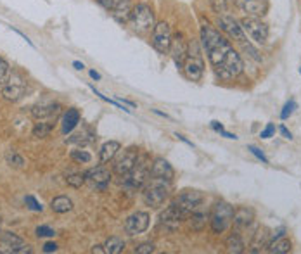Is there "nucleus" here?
Instances as JSON below:
<instances>
[{"label":"nucleus","instance_id":"1","mask_svg":"<svg viewBox=\"0 0 301 254\" xmlns=\"http://www.w3.org/2000/svg\"><path fill=\"white\" fill-rule=\"evenodd\" d=\"M201 45L220 80H234L244 71V63L230 42L208 23L201 26Z\"/></svg>","mask_w":301,"mask_h":254},{"label":"nucleus","instance_id":"2","mask_svg":"<svg viewBox=\"0 0 301 254\" xmlns=\"http://www.w3.org/2000/svg\"><path fill=\"white\" fill-rule=\"evenodd\" d=\"M172 187V180L161 178V176H149L147 183L142 187L144 202L151 208H159L166 201Z\"/></svg>","mask_w":301,"mask_h":254},{"label":"nucleus","instance_id":"3","mask_svg":"<svg viewBox=\"0 0 301 254\" xmlns=\"http://www.w3.org/2000/svg\"><path fill=\"white\" fill-rule=\"evenodd\" d=\"M154 24H156L154 10L151 9V5H147V3H137V5H133V10L128 19V26L135 33L139 35L149 33V31H152V28H154Z\"/></svg>","mask_w":301,"mask_h":254},{"label":"nucleus","instance_id":"4","mask_svg":"<svg viewBox=\"0 0 301 254\" xmlns=\"http://www.w3.org/2000/svg\"><path fill=\"white\" fill-rule=\"evenodd\" d=\"M151 166L152 165H151L149 156L139 154L133 169L126 176H123V178H125V187L128 188V190H140V188L147 183V180H149Z\"/></svg>","mask_w":301,"mask_h":254},{"label":"nucleus","instance_id":"5","mask_svg":"<svg viewBox=\"0 0 301 254\" xmlns=\"http://www.w3.org/2000/svg\"><path fill=\"white\" fill-rule=\"evenodd\" d=\"M232 216H234V208L228 202L218 201L211 208L209 213V225H211L213 234L220 235L232 225Z\"/></svg>","mask_w":301,"mask_h":254},{"label":"nucleus","instance_id":"6","mask_svg":"<svg viewBox=\"0 0 301 254\" xmlns=\"http://www.w3.org/2000/svg\"><path fill=\"white\" fill-rule=\"evenodd\" d=\"M241 28L244 31V35H248L258 45H263L268 38V26L263 23L260 17H248L241 21Z\"/></svg>","mask_w":301,"mask_h":254},{"label":"nucleus","instance_id":"7","mask_svg":"<svg viewBox=\"0 0 301 254\" xmlns=\"http://www.w3.org/2000/svg\"><path fill=\"white\" fill-rule=\"evenodd\" d=\"M24 92H26V78L21 73L10 71L9 78L5 82V86H3L2 95L7 100H10V102H16V100H19L24 95Z\"/></svg>","mask_w":301,"mask_h":254},{"label":"nucleus","instance_id":"8","mask_svg":"<svg viewBox=\"0 0 301 254\" xmlns=\"http://www.w3.org/2000/svg\"><path fill=\"white\" fill-rule=\"evenodd\" d=\"M0 253L2 254H24L31 253V248L12 232H0Z\"/></svg>","mask_w":301,"mask_h":254},{"label":"nucleus","instance_id":"9","mask_svg":"<svg viewBox=\"0 0 301 254\" xmlns=\"http://www.w3.org/2000/svg\"><path fill=\"white\" fill-rule=\"evenodd\" d=\"M172 30H170V24L166 21H159L152 28L151 35V43L159 54H168L170 43H172Z\"/></svg>","mask_w":301,"mask_h":254},{"label":"nucleus","instance_id":"10","mask_svg":"<svg viewBox=\"0 0 301 254\" xmlns=\"http://www.w3.org/2000/svg\"><path fill=\"white\" fill-rule=\"evenodd\" d=\"M202 199L204 197L199 190H182L172 204H175L184 215L189 216L199 204H202Z\"/></svg>","mask_w":301,"mask_h":254},{"label":"nucleus","instance_id":"11","mask_svg":"<svg viewBox=\"0 0 301 254\" xmlns=\"http://www.w3.org/2000/svg\"><path fill=\"white\" fill-rule=\"evenodd\" d=\"M218 26L228 38L235 40V42H239V43L246 42V35L241 28V23H237V21L234 19V16H230V14H222V16H218Z\"/></svg>","mask_w":301,"mask_h":254},{"label":"nucleus","instance_id":"12","mask_svg":"<svg viewBox=\"0 0 301 254\" xmlns=\"http://www.w3.org/2000/svg\"><path fill=\"white\" fill-rule=\"evenodd\" d=\"M168 54L172 56L173 63H175L179 68H182L184 61L187 59V54H189V42L182 33H175L172 36V43H170Z\"/></svg>","mask_w":301,"mask_h":254},{"label":"nucleus","instance_id":"13","mask_svg":"<svg viewBox=\"0 0 301 254\" xmlns=\"http://www.w3.org/2000/svg\"><path fill=\"white\" fill-rule=\"evenodd\" d=\"M137 158H139V152H137V149L130 147V149H126V151H123V154L116 159L114 165H113V169H114L116 175L121 176V178L128 175V173L133 169V166H135Z\"/></svg>","mask_w":301,"mask_h":254},{"label":"nucleus","instance_id":"14","mask_svg":"<svg viewBox=\"0 0 301 254\" xmlns=\"http://www.w3.org/2000/svg\"><path fill=\"white\" fill-rule=\"evenodd\" d=\"M149 221H151V218H149L147 213H144V211L133 213V215H130L128 218H126V221H125L126 234H128V235L144 234V232L149 228Z\"/></svg>","mask_w":301,"mask_h":254},{"label":"nucleus","instance_id":"15","mask_svg":"<svg viewBox=\"0 0 301 254\" xmlns=\"http://www.w3.org/2000/svg\"><path fill=\"white\" fill-rule=\"evenodd\" d=\"M235 5L248 17H263L268 10V0H235Z\"/></svg>","mask_w":301,"mask_h":254},{"label":"nucleus","instance_id":"16","mask_svg":"<svg viewBox=\"0 0 301 254\" xmlns=\"http://www.w3.org/2000/svg\"><path fill=\"white\" fill-rule=\"evenodd\" d=\"M182 70L191 82H199V80L202 78V73H204L202 57L201 56H187V59L184 61V64H182Z\"/></svg>","mask_w":301,"mask_h":254},{"label":"nucleus","instance_id":"17","mask_svg":"<svg viewBox=\"0 0 301 254\" xmlns=\"http://www.w3.org/2000/svg\"><path fill=\"white\" fill-rule=\"evenodd\" d=\"M186 215H184L182 211H180L179 208H177L175 204H170L168 208L165 209V211L161 213V216H159V220H161V225H165L168 230H175V228L180 227V223H182V220H186Z\"/></svg>","mask_w":301,"mask_h":254},{"label":"nucleus","instance_id":"18","mask_svg":"<svg viewBox=\"0 0 301 254\" xmlns=\"http://www.w3.org/2000/svg\"><path fill=\"white\" fill-rule=\"evenodd\" d=\"M85 178L89 181H92V185H96V187L106 188L107 183L111 181V171L104 165H100V166H96V168L89 169V171L85 173Z\"/></svg>","mask_w":301,"mask_h":254},{"label":"nucleus","instance_id":"19","mask_svg":"<svg viewBox=\"0 0 301 254\" xmlns=\"http://www.w3.org/2000/svg\"><path fill=\"white\" fill-rule=\"evenodd\" d=\"M61 106L59 104H38L31 109V114L35 119H45V121H54L59 116Z\"/></svg>","mask_w":301,"mask_h":254},{"label":"nucleus","instance_id":"20","mask_svg":"<svg viewBox=\"0 0 301 254\" xmlns=\"http://www.w3.org/2000/svg\"><path fill=\"white\" fill-rule=\"evenodd\" d=\"M132 10H133L132 0H116L113 9H111V16H113L119 24H125L128 23Z\"/></svg>","mask_w":301,"mask_h":254},{"label":"nucleus","instance_id":"21","mask_svg":"<svg viewBox=\"0 0 301 254\" xmlns=\"http://www.w3.org/2000/svg\"><path fill=\"white\" fill-rule=\"evenodd\" d=\"M253 220H255V211L249 208H237L234 209V216H232V223H234V227L237 228H246L249 227V225L253 223Z\"/></svg>","mask_w":301,"mask_h":254},{"label":"nucleus","instance_id":"22","mask_svg":"<svg viewBox=\"0 0 301 254\" xmlns=\"http://www.w3.org/2000/svg\"><path fill=\"white\" fill-rule=\"evenodd\" d=\"M151 176H161V178L172 180L173 178V169L170 166V163L163 158H158L152 161L151 166Z\"/></svg>","mask_w":301,"mask_h":254},{"label":"nucleus","instance_id":"23","mask_svg":"<svg viewBox=\"0 0 301 254\" xmlns=\"http://www.w3.org/2000/svg\"><path fill=\"white\" fill-rule=\"evenodd\" d=\"M209 221V215L208 211H204V209H201V204L198 206V208L194 209V211L189 215V223H191V228L196 232H201L202 228L206 227V223Z\"/></svg>","mask_w":301,"mask_h":254},{"label":"nucleus","instance_id":"24","mask_svg":"<svg viewBox=\"0 0 301 254\" xmlns=\"http://www.w3.org/2000/svg\"><path fill=\"white\" fill-rule=\"evenodd\" d=\"M78 123H80V112H78V109H75V107H71V109H68L66 112H64V116H63V133L64 135H68V133H71L73 130L78 126Z\"/></svg>","mask_w":301,"mask_h":254},{"label":"nucleus","instance_id":"25","mask_svg":"<svg viewBox=\"0 0 301 254\" xmlns=\"http://www.w3.org/2000/svg\"><path fill=\"white\" fill-rule=\"evenodd\" d=\"M119 149H121V145H119V142H116V140H109V142H106L99 151L100 163L106 165V163L113 161V159L116 158V154L119 152Z\"/></svg>","mask_w":301,"mask_h":254},{"label":"nucleus","instance_id":"26","mask_svg":"<svg viewBox=\"0 0 301 254\" xmlns=\"http://www.w3.org/2000/svg\"><path fill=\"white\" fill-rule=\"evenodd\" d=\"M268 248V253L272 254H284V253H289L291 251V241L288 237H277L274 241H270V244L267 246Z\"/></svg>","mask_w":301,"mask_h":254},{"label":"nucleus","instance_id":"27","mask_svg":"<svg viewBox=\"0 0 301 254\" xmlns=\"http://www.w3.org/2000/svg\"><path fill=\"white\" fill-rule=\"evenodd\" d=\"M50 208H52L54 213L63 215V213H68L73 209V202H71V199L66 197V195H57V197H54L52 202H50Z\"/></svg>","mask_w":301,"mask_h":254},{"label":"nucleus","instance_id":"28","mask_svg":"<svg viewBox=\"0 0 301 254\" xmlns=\"http://www.w3.org/2000/svg\"><path fill=\"white\" fill-rule=\"evenodd\" d=\"M270 237L272 235L268 234V230L265 227H260L258 232L255 234V241H253V249L251 253H260V248H267L270 244Z\"/></svg>","mask_w":301,"mask_h":254},{"label":"nucleus","instance_id":"29","mask_svg":"<svg viewBox=\"0 0 301 254\" xmlns=\"http://www.w3.org/2000/svg\"><path fill=\"white\" fill-rule=\"evenodd\" d=\"M54 128V121H45V119H38V123H35L33 126V137L37 139H45L49 137V133Z\"/></svg>","mask_w":301,"mask_h":254},{"label":"nucleus","instance_id":"30","mask_svg":"<svg viewBox=\"0 0 301 254\" xmlns=\"http://www.w3.org/2000/svg\"><path fill=\"white\" fill-rule=\"evenodd\" d=\"M227 253H230V254L244 253V242H242V239L239 234H232L230 237L227 239Z\"/></svg>","mask_w":301,"mask_h":254},{"label":"nucleus","instance_id":"31","mask_svg":"<svg viewBox=\"0 0 301 254\" xmlns=\"http://www.w3.org/2000/svg\"><path fill=\"white\" fill-rule=\"evenodd\" d=\"M211 5L213 10L222 16V14H230L232 7L235 5V0H211Z\"/></svg>","mask_w":301,"mask_h":254},{"label":"nucleus","instance_id":"32","mask_svg":"<svg viewBox=\"0 0 301 254\" xmlns=\"http://www.w3.org/2000/svg\"><path fill=\"white\" fill-rule=\"evenodd\" d=\"M123 248H125V242H123V239H119V237H109L106 241V244H104V249H106V253H109V254L121 253Z\"/></svg>","mask_w":301,"mask_h":254},{"label":"nucleus","instance_id":"33","mask_svg":"<svg viewBox=\"0 0 301 254\" xmlns=\"http://www.w3.org/2000/svg\"><path fill=\"white\" fill-rule=\"evenodd\" d=\"M5 161L7 165L14 166V168H23L24 166V158L21 154H17L14 149H9V151L5 152Z\"/></svg>","mask_w":301,"mask_h":254},{"label":"nucleus","instance_id":"34","mask_svg":"<svg viewBox=\"0 0 301 254\" xmlns=\"http://www.w3.org/2000/svg\"><path fill=\"white\" fill-rule=\"evenodd\" d=\"M85 173H70L66 176V183L73 188H80L83 183H85Z\"/></svg>","mask_w":301,"mask_h":254},{"label":"nucleus","instance_id":"35","mask_svg":"<svg viewBox=\"0 0 301 254\" xmlns=\"http://www.w3.org/2000/svg\"><path fill=\"white\" fill-rule=\"evenodd\" d=\"M70 156L75 163H80V165H85V163L92 161V156H90L87 151H71Z\"/></svg>","mask_w":301,"mask_h":254},{"label":"nucleus","instance_id":"36","mask_svg":"<svg viewBox=\"0 0 301 254\" xmlns=\"http://www.w3.org/2000/svg\"><path fill=\"white\" fill-rule=\"evenodd\" d=\"M298 107V104H296V100H289V102H286V106H284V109H282V112H281V118L282 119H288L289 116L295 112V109Z\"/></svg>","mask_w":301,"mask_h":254},{"label":"nucleus","instance_id":"37","mask_svg":"<svg viewBox=\"0 0 301 254\" xmlns=\"http://www.w3.org/2000/svg\"><path fill=\"white\" fill-rule=\"evenodd\" d=\"M24 202H26V206L31 209V211H42V209H43V206L40 204L33 195H26V197H24Z\"/></svg>","mask_w":301,"mask_h":254},{"label":"nucleus","instance_id":"38","mask_svg":"<svg viewBox=\"0 0 301 254\" xmlns=\"http://www.w3.org/2000/svg\"><path fill=\"white\" fill-rule=\"evenodd\" d=\"M35 232H37V237H54V235H56V232L50 227H47V225H40Z\"/></svg>","mask_w":301,"mask_h":254},{"label":"nucleus","instance_id":"39","mask_svg":"<svg viewBox=\"0 0 301 254\" xmlns=\"http://www.w3.org/2000/svg\"><path fill=\"white\" fill-rule=\"evenodd\" d=\"M241 45L244 47V50H246V52H248L249 56H251V57H253V59H255V61H258V63H260V61H262V56H260V54H258V50H256L255 47H253V45H251V43H249V42H248V43L244 42V43H241Z\"/></svg>","mask_w":301,"mask_h":254},{"label":"nucleus","instance_id":"40","mask_svg":"<svg viewBox=\"0 0 301 254\" xmlns=\"http://www.w3.org/2000/svg\"><path fill=\"white\" fill-rule=\"evenodd\" d=\"M154 253V244L152 242H144L135 249V254H151Z\"/></svg>","mask_w":301,"mask_h":254},{"label":"nucleus","instance_id":"41","mask_svg":"<svg viewBox=\"0 0 301 254\" xmlns=\"http://www.w3.org/2000/svg\"><path fill=\"white\" fill-rule=\"evenodd\" d=\"M9 75H10L9 64H7L5 59H2V57H0V80H7V78H9Z\"/></svg>","mask_w":301,"mask_h":254},{"label":"nucleus","instance_id":"42","mask_svg":"<svg viewBox=\"0 0 301 254\" xmlns=\"http://www.w3.org/2000/svg\"><path fill=\"white\" fill-rule=\"evenodd\" d=\"M248 151L251 152L253 156H256V158H258V159H260V161H262V163H265V165H268V159L265 158V154H263L262 151H260L258 147H255V145H248Z\"/></svg>","mask_w":301,"mask_h":254},{"label":"nucleus","instance_id":"43","mask_svg":"<svg viewBox=\"0 0 301 254\" xmlns=\"http://www.w3.org/2000/svg\"><path fill=\"white\" fill-rule=\"evenodd\" d=\"M274 133H275V125H274V123H268L267 128L262 130L260 137H262V139H270V137H274Z\"/></svg>","mask_w":301,"mask_h":254},{"label":"nucleus","instance_id":"44","mask_svg":"<svg viewBox=\"0 0 301 254\" xmlns=\"http://www.w3.org/2000/svg\"><path fill=\"white\" fill-rule=\"evenodd\" d=\"M56 251H57L56 242H47V244L43 246V253H56Z\"/></svg>","mask_w":301,"mask_h":254},{"label":"nucleus","instance_id":"45","mask_svg":"<svg viewBox=\"0 0 301 254\" xmlns=\"http://www.w3.org/2000/svg\"><path fill=\"white\" fill-rule=\"evenodd\" d=\"M97 2H99L100 5L104 7V9L111 10V9H113V5H114V3H116V0H97Z\"/></svg>","mask_w":301,"mask_h":254},{"label":"nucleus","instance_id":"46","mask_svg":"<svg viewBox=\"0 0 301 254\" xmlns=\"http://www.w3.org/2000/svg\"><path fill=\"white\" fill-rule=\"evenodd\" d=\"M10 28H12V26H10ZM12 31H14V33H17V35H19V36H21V38H23V40H26V43H28V45L35 47V45H33V42H31V40H30V38H28V36H26V35H24V33H23V31H19V30H17V28H12Z\"/></svg>","mask_w":301,"mask_h":254},{"label":"nucleus","instance_id":"47","mask_svg":"<svg viewBox=\"0 0 301 254\" xmlns=\"http://www.w3.org/2000/svg\"><path fill=\"white\" fill-rule=\"evenodd\" d=\"M279 132L282 133V137H284V139H288V140H291V139H293V133L289 132V130L286 128V126H281V128H279Z\"/></svg>","mask_w":301,"mask_h":254},{"label":"nucleus","instance_id":"48","mask_svg":"<svg viewBox=\"0 0 301 254\" xmlns=\"http://www.w3.org/2000/svg\"><path fill=\"white\" fill-rule=\"evenodd\" d=\"M211 128L215 130V132L220 133L223 130V125H222V123H218V121H211Z\"/></svg>","mask_w":301,"mask_h":254},{"label":"nucleus","instance_id":"49","mask_svg":"<svg viewBox=\"0 0 301 254\" xmlns=\"http://www.w3.org/2000/svg\"><path fill=\"white\" fill-rule=\"evenodd\" d=\"M92 253L94 254H104V253H106V249H104V246H94V248H92Z\"/></svg>","mask_w":301,"mask_h":254},{"label":"nucleus","instance_id":"50","mask_svg":"<svg viewBox=\"0 0 301 254\" xmlns=\"http://www.w3.org/2000/svg\"><path fill=\"white\" fill-rule=\"evenodd\" d=\"M175 137H177V139H179V140H182L184 144H187V145H191V147H194V145H192V142H189V140L186 139V137H184V135H180V133H175Z\"/></svg>","mask_w":301,"mask_h":254},{"label":"nucleus","instance_id":"51","mask_svg":"<svg viewBox=\"0 0 301 254\" xmlns=\"http://www.w3.org/2000/svg\"><path fill=\"white\" fill-rule=\"evenodd\" d=\"M73 68H75V70H78V71H82L83 68H85V64L80 63V61H75V63H73Z\"/></svg>","mask_w":301,"mask_h":254},{"label":"nucleus","instance_id":"52","mask_svg":"<svg viewBox=\"0 0 301 254\" xmlns=\"http://www.w3.org/2000/svg\"><path fill=\"white\" fill-rule=\"evenodd\" d=\"M89 75H90V78H92V80H100V75L96 70H90Z\"/></svg>","mask_w":301,"mask_h":254},{"label":"nucleus","instance_id":"53","mask_svg":"<svg viewBox=\"0 0 301 254\" xmlns=\"http://www.w3.org/2000/svg\"><path fill=\"white\" fill-rule=\"evenodd\" d=\"M5 82H7V80H0V93L3 92V86H5Z\"/></svg>","mask_w":301,"mask_h":254},{"label":"nucleus","instance_id":"54","mask_svg":"<svg viewBox=\"0 0 301 254\" xmlns=\"http://www.w3.org/2000/svg\"><path fill=\"white\" fill-rule=\"evenodd\" d=\"M300 73H301V68H300Z\"/></svg>","mask_w":301,"mask_h":254}]
</instances>
